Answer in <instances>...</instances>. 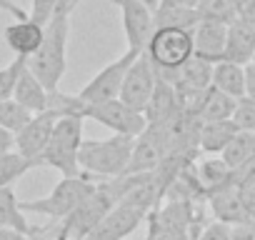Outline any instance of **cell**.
I'll use <instances>...</instances> for the list:
<instances>
[{
  "label": "cell",
  "mask_w": 255,
  "mask_h": 240,
  "mask_svg": "<svg viewBox=\"0 0 255 240\" xmlns=\"http://www.w3.org/2000/svg\"><path fill=\"white\" fill-rule=\"evenodd\" d=\"M70 10H73V3L63 0L45 25L40 48L25 60L28 68L33 70V75L50 93L58 90V85L65 75V65H68L65 58H68V35H70Z\"/></svg>",
  "instance_id": "6da1fadb"
},
{
  "label": "cell",
  "mask_w": 255,
  "mask_h": 240,
  "mask_svg": "<svg viewBox=\"0 0 255 240\" xmlns=\"http://www.w3.org/2000/svg\"><path fill=\"white\" fill-rule=\"evenodd\" d=\"M133 145H135L133 135H120V133H113L110 138L103 140H83L78 153L80 170L100 180L118 178L125 173L128 163H130Z\"/></svg>",
  "instance_id": "7a4b0ae2"
},
{
  "label": "cell",
  "mask_w": 255,
  "mask_h": 240,
  "mask_svg": "<svg viewBox=\"0 0 255 240\" xmlns=\"http://www.w3.org/2000/svg\"><path fill=\"white\" fill-rule=\"evenodd\" d=\"M83 120L80 115H63L58 118V123L53 128L50 143L40 158V165L55 168L63 178H73V175H83L80 163H78V153L83 145Z\"/></svg>",
  "instance_id": "3957f363"
},
{
  "label": "cell",
  "mask_w": 255,
  "mask_h": 240,
  "mask_svg": "<svg viewBox=\"0 0 255 240\" xmlns=\"http://www.w3.org/2000/svg\"><path fill=\"white\" fill-rule=\"evenodd\" d=\"M98 180H90V175H73V178H63L45 198L38 200H20L23 213H35V215H45L55 223H63L78 205L80 200L95 188Z\"/></svg>",
  "instance_id": "277c9868"
},
{
  "label": "cell",
  "mask_w": 255,
  "mask_h": 240,
  "mask_svg": "<svg viewBox=\"0 0 255 240\" xmlns=\"http://www.w3.org/2000/svg\"><path fill=\"white\" fill-rule=\"evenodd\" d=\"M148 53L155 73L160 78L170 75L173 70H178L188 58L195 55V45H193V30H180V28H155L148 48L143 50Z\"/></svg>",
  "instance_id": "5b68a950"
},
{
  "label": "cell",
  "mask_w": 255,
  "mask_h": 240,
  "mask_svg": "<svg viewBox=\"0 0 255 240\" xmlns=\"http://www.w3.org/2000/svg\"><path fill=\"white\" fill-rule=\"evenodd\" d=\"M118 205L115 195L108 190L103 180L95 183V188L80 200V205L60 223V230L68 240H85L88 233Z\"/></svg>",
  "instance_id": "8992f818"
},
{
  "label": "cell",
  "mask_w": 255,
  "mask_h": 240,
  "mask_svg": "<svg viewBox=\"0 0 255 240\" xmlns=\"http://www.w3.org/2000/svg\"><path fill=\"white\" fill-rule=\"evenodd\" d=\"M138 55H140L138 50H130V48H128L125 55H120L118 60H113L110 65H105L100 73H95V78L78 93V98H80L85 105L118 100V98H120L123 80H125V73H128V68L133 65V60H135Z\"/></svg>",
  "instance_id": "52a82bcc"
},
{
  "label": "cell",
  "mask_w": 255,
  "mask_h": 240,
  "mask_svg": "<svg viewBox=\"0 0 255 240\" xmlns=\"http://www.w3.org/2000/svg\"><path fill=\"white\" fill-rule=\"evenodd\" d=\"M83 118L98 120L100 125L110 128L113 133H120V135H133V138H138V135L148 128L145 113L128 108V105H125L120 98H118V100H108V103L85 105Z\"/></svg>",
  "instance_id": "ba28073f"
},
{
  "label": "cell",
  "mask_w": 255,
  "mask_h": 240,
  "mask_svg": "<svg viewBox=\"0 0 255 240\" xmlns=\"http://www.w3.org/2000/svg\"><path fill=\"white\" fill-rule=\"evenodd\" d=\"M155 80H158V75H155V68H153L148 53H140L125 73V80L120 88V100L128 108L143 113L150 103L153 90H155Z\"/></svg>",
  "instance_id": "9c48e42d"
},
{
  "label": "cell",
  "mask_w": 255,
  "mask_h": 240,
  "mask_svg": "<svg viewBox=\"0 0 255 240\" xmlns=\"http://www.w3.org/2000/svg\"><path fill=\"white\" fill-rule=\"evenodd\" d=\"M108 3L120 8L123 15V30H125V40L130 50L143 53L155 33V20H153V10L143 3V0H108Z\"/></svg>",
  "instance_id": "30bf717a"
},
{
  "label": "cell",
  "mask_w": 255,
  "mask_h": 240,
  "mask_svg": "<svg viewBox=\"0 0 255 240\" xmlns=\"http://www.w3.org/2000/svg\"><path fill=\"white\" fill-rule=\"evenodd\" d=\"M58 118L60 115L55 110L35 113L30 118V123L20 133H15V150L23 158L33 160L35 165H40V158H43V153H45V148L50 143V135H53V128L58 123Z\"/></svg>",
  "instance_id": "8fae6325"
},
{
  "label": "cell",
  "mask_w": 255,
  "mask_h": 240,
  "mask_svg": "<svg viewBox=\"0 0 255 240\" xmlns=\"http://www.w3.org/2000/svg\"><path fill=\"white\" fill-rule=\"evenodd\" d=\"M148 218L145 210L140 208H133V205H125V203H118L90 233L85 240H125L128 235H133L140 223Z\"/></svg>",
  "instance_id": "7c38bea8"
},
{
  "label": "cell",
  "mask_w": 255,
  "mask_h": 240,
  "mask_svg": "<svg viewBox=\"0 0 255 240\" xmlns=\"http://www.w3.org/2000/svg\"><path fill=\"white\" fill-rule=\"evenodd\" d=\"M165 158V128H145L133 145L130 163H128L123 175H140L153 173Z\"/></svg>",
  "instance_id": "4fadbf2b"
},
{
  "label": "cell",
  "mask_w": 255,
  "mask_h": 240,
  "mask_svg": "<svg viewBox=\"0 0 255 240\" xmlns=\"http://www.w3.org/2000/svg\"><path fill=\"white\" fill-rule=\"evenodd\" d=\"M205 200L210 203V210H213L215 220L223 223V225H230L233 228V225H240V223H248L250 220V208H248V203H245L243 190H240L238 183H230V185L210 193Z\"/></svg>",
  "instance_id": "5bb4252c"
},
{
  "label": "cell",
  "mask_w": 255,
  "mask_h": 240,
  "mask_svg": "<svg viewBox=\"0 0 255 240\" xmlns=\"http://www.w3.org/2000/svg\"><path fill=\"white\" fill-rule=\"evenodd\" d=\"M143 113H145V120H148L150 128H165V125H170L173 120H175V115L180 113V100H178V93H175L173 83L158 78L155 80V90L150 95V103H148V108Z\"/></svg>",
  "instance_id": "9a60e30c"
},
{
  "label": "cell",
  "mask_w": 255,
  "mask_h": 240,
  "mask_svg": "<svg viewBox=\"0 0 255 240\" xmlns=\"http://www.w3.org/2000/svg\"><path fill=\"white\" fill-rule=\"evenodd\" d=\"M225 43H228V23L218 20H198L193 28V45L195 55L210 60L213 65L225 60Z\"/></svg>",
  "instance_id": "2e32d148"
},
{
  "label": "cell",
  "mask_w": 255,
  "mask_h": 240,
  "mask_svg": "<svg viewBox=\"0 0 255 240\" xmlns=\"http://www.w3.org/2000/svg\"><path fill=\"white\" fill-rule=\"evenodd\" d=\"M43 33H45V28H43L40 23L30 20V15H28L25 20L10 23V25L5 28L3 38H5V45H8L15 55H20V58H30V55L40 48V43H43Z\"/></svg>",
  "instance_id": "e0dca14e"
},
{
  "label": "cell",
  "mask_w": 255,
  "mask_h": 240,
  "mask_svg": "<svg viewBox=\"0 0 255 240\" xmlns=\"http://www.w3.org/2000/svg\"><path fill=\"white\" fill-rule=\"evenodd\" d=\"M255 55V25L248 20L235 18L228 25V43H225V60L248 65Z\"/></svg>",
  "instance_id": "ac0fdd59"
},
{
  "label": "cell",
  "mask_w": 255,
  "mask_h": 240,
  "mask_svg": "<svg viewBox=\"0 0 255 240\" xmlns=\"http://www.w3.org/2000/svg\"><path fill=\"white\" fill-rule=\"evenodd\" d=\"M13 100L25 105L30 113H45L48 105H50V90L33 75L28 63H25V68L18 75V83H15V90H13Z\"/></svg>",
  "instance_id": "d6986e66"
},
{
  "label": "cell",
  "mask_w": 255,
  "mask_h": 240,
  "mask_svg": "<svg viewBox=\"0 0 255 240\" xmlns=\"http://www.w3.org/2000/svg\"><path fill=\"white\" fill-rule=\"evenodd\" d=\"M235 133L238 128L233 120H203L200 133H198V145L208 155H220Z\"/></svg>",
  "instance_id": "ffe728a7"
},
{
  "label": "cell",
  "mask_w": 255,
  "mask_h": 240,
  "mask_svg": "<svg viewBox=\"0 0 255 240\" xmlns=\"http://www.w3.org/2000/svg\"><path fill=\"white\" fill-rule=\"evenodd\" d=\"M155 28H180V30H193L200 20L198 10L190 5H178V3H168L160 0V5L153 13Z\"/></svg>",
  "instance_id": "44dd1931"
},
{
  "label": "cell",
  "mask_w": 255,
  "mask_h": 240,
  "mask_svg": "<svg viewBox=\"0 0 255 240\" xmlns=\"http://www.w3.org/2000/svg\"><path fill=\"white\" fill-rule=\"evenodd\" d=\"M195 173H198V180L205 190V198L230 183H235V173L228 168V163L223 158H205L195 165Z\"/></svg>",
  "instance_id": "7402d4cb"
},
{
  "label": "cell",
  "mask_w": 255,
  "mask_h": 240,
  "mask_svg": "<svg viewBox=\"0 0 255 240\" xmlns=\"http://www.w3.org/2000/svg\"><path fill=\"white\" fill-rule=\"evenodd\" d=\"M235 103L238 100L233 95H228V93H223V90H218V88L210 85L203 93L195 115L200 120H230L233 118V110H235Z\"/></svg>",
  "instance_id": "603a6c76"
},
{
  "label": "cell",
  "mask_w": 255,
  "mask_h": 240,
  "mask_svg": "<svg viewBox=\"0 0 255 240\" xmlns=\"http://www.w3.org/2000/svg\"><path fill=\"white\" fill-rule=\"evenodd\" d=\"M213 88L233 95L235 100L245 95V65L220 60L213 65Z\"/></svg>",
  "instance_id": "cb8c5ba5"
},
{
  "label": "cell",
  "mask_w": 255,
  "mask_h": 240,
  "mask_svg": "<svg viewBox=\"0 0 255 240\" xmlns=\"http://www.w3.org/2000/svg\"><path fill=\"white\" fill-rule=\"evenodd\" d=\"M0 228H13V230H20L28 235H33V230H35L28 223V218L20 208V200L15 198L10 185L0 188Z\"/></svg>",
  "instance_id": "d4e9b609"
},
{
  "label": "cell",
  "mask_w": 255,
  "mask_h": 240,
  "mask_svg": "<svg viewBox=\"0 0 255 240\" xmlns=\"http://www.w3.org/2000/svg\"><path fill=\"white\" fill-rule=\"evenodd\" d=\"M220 158L228 163V168L235 173L238 168H243L250 158H255V133L248 130H238L233 135V140L225 145V150L220 153Z\"/></svg>",
  "instance_id": "484cf974"
},
{
  "label": "cell",
  "mask_w": 255,
  "mask_h": 240,
  "mask_svg": "<svg viewBox=\"0 0 255 240\" xmlns=\"http://www.w3.org/2000/svg\"><path fill=\"white\" fill-rule=\"evenodd\" d=\"M35 113H30L25 105H20L18 100H3L0 103V128H5L8 133H20L28 123H30V118Z\"/></svg>",
  "instance_id": "4316f807"
},
{
  "label": "cell",
  "mask_w": 255,
  "mask_h": 240,
  "mask_svg": "<svg viewBox=\"0 0 255 240\" xmlns=\"http://www.w3.org/2000/svg\"><path fill=\"white\" fill-rule=\"evenodd\" d=\"M200 20H218V23H233L238 18L235 0H198L195 5Z\"/></svg>",
  "instance_id": "83f0119b"
},
{
  "label": "cell",
  "mask_w": 255,
  "mask_h": 240,
  "mask_svg": "<svg viewBox=\"0 0 255 240\" xmlns=\"http://www.w3.org/2000/svg\"><path fill=\"white\" fill-rule=\"evenodd\" d=\"M30 168H35L33 160L23 158L18 150H10L5 155H0V188L13 185L20 175H25Z\"/></svg>",
  "instance_id": "f1b7e54d"
},
{
  "label": "cell",
  "mask_w": 255,
  "mask_h": 240,
  "mask_svg": "<svg viewBox=\"0 0 255 240\" xmlns=\"http://www.w3.org/2000/svg\"><path fill=\"white\" fill-rule=\"evenodd\" d=\"M233 123L238 130H248V133H255V98H238L235 103V110H233Z\"/></svg>",
  "instance_id": "f546056e"
},
{
  "label": "cell",
  "mask_w": 255,
  "mask_h": 240,
  "mask_svg": "<svg viewBox=\"0 0 255 240\" xmlns=\"http://www.w3.org/2000/svg\"><path fill=\"white\" fill-rule=\"evenodd\" d=\"M25 60H28V58H20V55H15V60H13L10 65L0 68V103L13 98V90H15V83H18V75H20V70L25 68Z\"/></svg>",
  "instance_id": "4dcf8cb0"
},
{
  "label": "cell",
  "mask_w": 255,
  "mask_h": 240,
  "mask_svg": "<svg viewBox=\"0 0 255 240\" xmlns=\"http://www.w3.org/2000/svg\"><path fill=\"white\" fill-rule=\"evenodd\" d=\"M63 3V0H33V10H30V20H35V23H40L43 28L48 25V20L53 18V13H55V8ZM73 3V0H70ZM75 8V5H73Z\"/></svg>",
  "instance_id": "1f68e13d"
},
{
  "label": "cell",
  "mask_w": 255,
  "mask_h": 240,
  "mask_svg": "<svg viewBox=\"0 0 255 240\" xmlns=\"http://www.w3.org/2000/svg\"><path fill=\"white\" fill-rule=\"evenodd\" d=\"M198 240H230V225H223V223H210L200 230Z\"/></svg>",
  "instance_id": "d6a6232c"
},
{
  "label": "cell",
  "mask_w": 255,
  "mask_h": 240,
  "mask_svg": "<svg viewBox=\"0 0 255 240\" xmlns=\"http://www.w3.org/2000/svg\"><path fill=\"white\" fill-rule=\"evenodd\" d=\"M235 183L238 185H255V158H250L243 168L235 170Z\"/></svg>",
  "instance_id": "836d02e7"
},
{
  "label": "cell",
  "mask_w": 255,
  "mask_h": 240,
  "mask_svg": "<svg viewBox=\"0 0 255 240\" xmlns=\"http://www.w3.org/2000/svg\"><path fill=\"white\" fill-rule=\"evenodd\" d=\"M230 240H255V228L253 223H240V225H233L230 228Z\"/></svg>",
  "instance_id": "e575fe53"
},
{
  "label": "cell",
  "mask_w": 255,
  "mask_h": 240,
  "mask_svg": "<svg viewBox=\"0 0 255 240\" xmlns=\"http://www.w3.org/2000/svg\"><path fill=\"white\" fill-rule=\"evenodd\" d=\"M245 95L255 98V63L245 65Z\"/></svg>",
  "instance_id": "d590c367"
},
{
  "label": "cell",
  "mask_w": 255,
  "mask_h": 240,
  "mask_svg": "<svg viewBox=\"0 0 255 240\" xmlns=\"http://www.w3.org/2000/svg\"><path fill=\"white\" fill-rule=\"evenodd\" d=\"M15 148V135L8 133L5 128H0V155H5Z\"/></svg>",
  "instance_id": "8d00e7d4"
},
{
  "label": "cell",
  "mask_w": 255,
  "mask_h": 240,
  "mask_svg": "<svg viewBox=\"0 0 255 240\" xmlns=\"http://www.w3.org/2000/svg\"><path fill=\"white\" fill-rule=\"evenodd\" d=\"M0 240H30V235L13 228H0Z\"/></svg>",
  "instance_id": "74e56055"
},
{
  "label": "cell",
  "mask_w": 255,
  "mask_h": 240,
  "mask_svg": "<svg viewBox=\"0 0 255 240\" xmlns=\"http://www.w3.org/2000/svg\"><path fill=\"white\" fill-rule=\"evenodd\" d=\"M0 5H3V8H5L10 15H15L18 20H25V18H28V13H25L23 8H18V5L13 3V0H0Z\"/></svg>",
  "instance_id": "f35d334b"
},
{
  "label": "cell",
  "mask_w": 255,
  "mask_h": 240,
  "mask_svg": "<svg viewBox=\"0 0 255 240\" xmlns=\"http://www.w3.org/2000/svg\"><path fill=\"white\" fill-rule=\"evenodd\" d=\"M168 3H178V5H190V8H195L198 0H168Z\"/></svg>",
  "instance_id": "ab89813d"
},
{
  "label": "cell",
  "mask_w": 255,
  "mask_h": 240,
  "mask_svg": "<svg viewBox=\"0 0 255 240\" xmlns=\"http://www.w3.org/2000/svg\"><path fill=\"white\" fill-rule=\"evenodd\" d=\"M143 3H145V5H148V8H150V10L155 13V8L160 5V0H143Z\"/></svg>",
  "instance_id": "60d3db41"
},
{
  "label": "cell",
  "mask_w": 255,
  "mask_h": 240,
  "mask_svg": "<svg viewBox=\"0 0 255 240\" xmlns=\"http://www.w3.org/2000/svg\"><path fill=\"white\" fill-rule=\"evenodd\" d=\"M55 240H68V238L63 235V230H58V235H55Z\"/></svg>",
  "instance_id": "b9f144b4"
},
{
  "label": "cell",
  "mask_w": 255,
  "mask_h": 240,
  "mask_svg": "<svg viewBox=\"0 0 255 240\" xmlns=\"http://www.w3.org/2000/svg\"><path fill=\"white\" fill-rule=\"evenodd\" d=\"M250 223H253V228H255V213H253V215H250Z\"/></svg>",
  "instance_id": "7bdbcfd3"
},
{
  "label": "cell",
  "mask_w": 255,
  "mask_h": 240,
  "mask_svg": "<svg viewBox=\"0 0 255 240\" xmlns=\"http://www.w3.org/2000/svg\"><path fill=\"white\" fill-rule=\"evenodd\" d=\"M250 63H255V55H253V60H250Z\"/></svg>",
  "instance_id": "ee69618b"
},
{
  "label": "cell",
  "mask_w": 255,
  "mask_h": 240,
  "mask_svg": "<svg viewBox=\"0 0 255 240\" xmlns=\"http://www.w3.org/2000/svg\"><path fill=\"white\" fill-rule=\"evenodd\" d=\"M0 10H5V8H3V5H0Z\"/></svg>",
  "instance_id": "f6af8a7d"
}]
</instances>
